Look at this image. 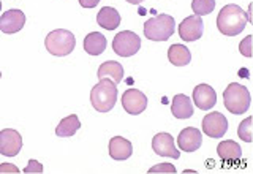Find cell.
I'll return each mask as SVG.
<instances>
[{"instance_id":"obj_1","label":"cell","mask_w":253,"mask_h":174,"mask_svg":"<svg viewBox=\"0 0 253 174\" xmlns=\"http://www.w3.org/2000/svg\"><path fill=\"white\" fill-rule=\"evenodd\" d=\"M249 18L239 5L229 3L220 10L217 16V29L226 37H236L245 29Z\"/></svg>"},{"instance_id":"obj_2","label":"cell","mask_w":253,"mask_h":174,"mask_svg":"<svg viewBox=\"0 0 253 174\" xmlns=\"http://www.w3.org/2000/svg\"><path fill=\"white\" fill-rule=\"evenodd\" d=\"M117 101V84L109 78H101L90 90V103L98 113H109Z\"/></svg>"},{"instance_id":"obj_3","label":"cell","mask_w":253,"mask_h":174,"mask_svg":"<svg viewBox=\"0 0 253 174\" xmlns=\"http://www.w3.org/2000/svg\"><path fill=\"white\" fill-rule=\"evenodd\" d=\"M176 30V21L169 14H158L144 24V37L150 42H166Z\"/></svg>"},{"instance_id":"obj_4","label":"cell","mask_w":253,"mask_h":174,"mask_svg":"<svg viewBox=\"0 0 253 174\" xmlns=\"http://www.w3.org/2000/svg\"><path fill=\"white\" fill-rule=\"evenodd\" d=\"M223 101H225V108L229 113L237 116L247 113L252 98L247 87L237 83H231L223 92Z\"/></svg>"},{"instance_id":"obj_5","label":"cell","mask_w":253,"mask_h":174,"mask_svg":"<svg viewBox=\"0 0 253 174\" xmlns=\"http://www.w3.org/2000/svg\"><path fill=\"white\" fill-rule=\"evenodd\" d=\"M44 46L49 54L57 55V57H63V55H68L75 51L76 38L70 30L57 29L52 30L51 34H47L44 40Z\"/></svg>"},{"instance_id":"obj_6","label":"cell","mask_w":253,"mask_h":174,"mask_svg":"<svg viewBox=\"0 0 253 174\" xmlns=\"http://www.w3.org/2000/svg\"><path fill=\"white\" fill-rule=\"evenodd\" d=\"M141 47V38L131 30L119 32L113 40V51L121 57H131Z\"/></svg>"},{"instance_id":"obj_7","label":"cell","mask_w":253,"mask_h":174,"mask_svg":"<svg viewBox=\"0 0 253 174\" xmlns=\"http://www.w3.org/2000/svg\"><path fill=\"white\" fill-rule=\"evenodd\" d=\"M228 131V119L221 114L213 111V113L206 114L203 119V133L208 134L209 138L220 139L225 136Z\"/></svg>"},{"instance_id":"obj_8","label":"cell","mask_w":253,"mask_h":174,"mask_svg":"<svg viewBox=\"0 0 253 174\" xmlns=\"http://www.w3.org/2000/svg\"><path fill=\"white\" fill-rule=\"evenodd\" d=\"M22 149V136L13 129H5L0 131V154L5 157H14Z\"/></svg>"},{"instance_id":"obj_9","label":"cell","mask_w":253,"mask_h":174,"mask_svg":"<svg viewBox=\"0 0 253 174\" xmlns=\"http://www.w3.org/2000/svg\"><path fill=\"white\" fill-rule=\"evenodd\" d=\"M122 106L126 114L138 116L147 108V97L138 89H126L122 95Z\"/></svg>"},{"instance_id":"obj_10","label":"cell","mask_w":253,"mask_h":174,"mask_svg":"<svg viewBox=\"0 0 253 174\" xmlns=\"http://www.w3.org/2000/svg\"><path fill=\"white\" fill-rule=\"evenodd\" d=\"M179 35L184 42H196L203 37L204 24L201 16H188L179 24Z\"/></svg>"},{"instance_id":"obj_11","label":"cell","mask_w":253,"mask_h":174,"mask_svg":"<svg viewBox=\"0 0 253 174\" xmlns=\"http://www.w3.org/2000/svg\"><path fill=\"white\" fill-rule=\"evenodd\" d=\"M152 150L157 155L162 157H171V158H179L180 152L177 150L176 144H174V138L169 133H157L152 139Z\"/></svg>"},{"instance_id":"obj_12","label":"cell","mask_w":253,"mask_h":174,"mask_svg":"<svg viewBox=\"0 0 253 174\" xmlns=\"http://www.w3.org/2000/svg\"><path fill=\"white\" fill-rule=\"evenodd\" d=\"M203 144V133L193 129V127H187L184 129L177 136V146L180 147V150L184 152H196L198 149L201 147Z\"/></svg>"},{"instance_id":"obj_13","label":"cell","mask_w":253,"mask_h":174,"mask_svg":"<svg viewBox=\"0 0 253 174\" xmlns=\"http://www.w3.org/2000/svg\"><path fill=\"white\" fill-rule=\"evenodd\" d=\"M26 26V14L21 10H8L0 16V30L3 34H16V32L22 30V27Z\"/></svg>"},{"instance_id":"obj_14","label":"cell","mask_w":253,"mask_h":174,"mask_svg":"<svg viewBox=\"0 0 253 174\" xmlns=\"http://www.w3.org/2000/svg\"><path fill=\"white\" fill-rule=\"evenodd\" d=\"M195 105L200 109H212L217 103V93L208 84H198L193 89V100Z\"/></svg>"},{"instance_id":"obj_15","label":"cell","mask_w":253,"mask_h":174,"mask_svg":"<svg viewBox=\"0 0 253 174\" xmlns=\"http://www.w3.org/2000/svg\"><path fill=\"white\" fill-rule=\"evenodd\" d=\"M133 154V146L128 139H125L122 136H114L109 141V155L111 158H114L117 162H122L130 158Z\"/></svg>"},{"instance_id":"obj_16","label":"cell","mask_w":253,"mask_h":174,"mask_svg":"<svg viewBox=\"0 0 253 174\" xmlns=\"http://www.w3.org/2000/svg\"><path fill=\"white\" fill-rule=\"evenodd\" d=\"M171 113L176 119H190L193 116V101L184 93L176 95L171 105Z\"/></svg>"},{"instance_id":"obj_17","label":"cell","mask_w":253,"mask_h":174,"mask_svg":"<svg viewBox=\"0 0 253 174\" xmlns=\"http://www.w3.org/2000/svg\"><path fill=\"white\" fill-rule=\"evenodd\" d=\"M217 154L223 162H229V163H236L241 160L242 157V149L237 144L236 141H221L217 146Z\"/></svg>"},{"instance_id":"obj_18","label":"cell","mask_w":253,"mask_h":174,"mask_svg":"<svg viewBox=\"0 0 253 174\" xmlns=\"http://www.w3.org/2000/svg\"><path fill=\"white\" fill-rule=\"evenodd\" d=\"M98 26L106 30H114L121 26V14L113 6H103L97 14Z\"/></svg>"},{"instance_id":"obj_19","label":"cell","mask_w":253,"mask_h":174,"mask_svg":"<svg viewBox=\"0 0 253 174\" xmlns=\"http://www.w3.org/2000/svg\"><path fill=\"white\" fill-rule=\"evenodd\" d=\"M106 37L100 32H92L84 38V51L90 55H100L106 49Z\"/></svg>"},{"instance_id":"obj_20","label":"cell","mask_w":253,"mask_h":174,"mask_svg":"<svg viewBox=\"0 0 253 174\" xmlns=\"http://www.w3.org/2000/svg\"><path fill=\"white\" fill-rule=\"evenodd\" d=\"M98 79L101 78H109L111 81H114L116 84H119L124 79V67L116 60H108L105 63H101L97 73Z\"/></svg>"},{"instance_id":"obj_21","label":"cell","mask_w":253,"mask_h":174,"mask_svg":"<svg viewBox=\"0 0 253 174\" xmlns=\"http://www.w3.org/2000/svg\"><path fill=\"white\" fill-rule=\"evenodd\" d=\"M79 129H81V122H79L78 116L71 114L59 122V125L55 127V134L60 138H70V136H73Z\"/></svg>"},{"instance_id":"obj_22","label":"cell","mask_w":253,"mask_h":174,"mask_svg":"<svg viewBox=\"0 0 253 174\" xmlns=\"http://www.w3.org/2000/svg\"><path fill=\"white\" fill-rule=\"evenodd\" d=\"M168 59L172 65L184 67L188 65L190 60H192V54H190L188 47L184 44H172L168 49Z\"/></svg>"},{"instance_id":"obj_23","label":"cell","mask_w":253,"mask_h":174,"mask_svg":"<svg viewBox=\"0 0 253 174\" xmlns=\"http://www.w3.org/2000/svg\"><path fill=\"white\" fill-rule=\"evenodd\" d=\"M192 10L196 16L211 14L213 10H215V0H193Z\"/></svg>"},{"instance_id":"obj_24","label":"cell","mask_w":253,"mask_h":174,"mask_svg":"<svg viewBox=\"0 0 253 174\" xmlns=\"http://www.w3.org/2000/svg\"><path fill=\"white\" fill-rule=\"evenodd\" d=\"M237 134L245 142H252V117H247L241 122L239 129H237Z\"/></svg>"},{"instance_id":"obj_25","label":"cell","mask_w":253,"mask_h":174,"mask_svg":"<svg viewBox=\"0 0 253 174\" xmlns=\"http://www.w3.org/2000/svg\"><path fill=\"white\" fill-rule=\"evenodd\" d=\"M239 51L242 55H245V57H252V35L245 37L241 44H239Z\"/></svg>"},{"instance_id":"obj_26","label":"cell","mask_w":253,"mask_h":174,"mask_svg":"<svg viewBox=\"0 0 253 174\" xmlns=\"http://www.w3.org/2000/svg\"><path fill=\"white\" fill-rule=\"evenodd\" d=\"M149 173H176V168H174V165L171 163H160V165H155L152 166V168L149 170Z\"/></svg>"},{"instance_id":"obj_27","label":"cell","mask_w":253,"mask_h":174,"mask_svg":"<svg viewBox=\"0 0 253 174\" xmlns=\"http://www.w3.org/2000/svg\"><path fill=\"white\" fill-rule=\"evenodd\" d=\"M24 173H43V165L37 160H29V165L24 168Z\"/></svg>"},{"instance_id":"obj_28","label":"cell","mask_w":253,"mask_h":174,"mask_svg":"<svg viewBox=\"0 0 253 174\" xmlns=\"http://www.w3.org/2000/svg\"><path fill=\"white\" fill-rule=\"evenodd\" d=\"M0 173H19V168L11 163H2L0 165Z\"/></svg>"},{"instance_id":"obj_29","label":"cell","mask_w":253,"mask_h":174,"mask_svg":"<svg viewBox=\"0 0 253 174\" xmlns=\"http://www.w3.org/2000/svg\"><path fill=\"white\" fill-rule=\"evenodd\" d=\"M100 3V0H79V5L84 8H95Z\"/></svg>"},{"instance_id":"obj_30","label":"cell","mask_w":253,"mask_h":174,"mask_svg":"<svg viewBox=\"0 0 253 174\" xmlns=\"http://www.w3.org/2000/svg\"><path fill=\"white\" fill-rule=\"evenodd\" d=\"M128 3H131V5H139V3H142L144 0H126Z\"/></svg>"},{"instance_id":"obj_31","label":"cell","mask_w":253,"mask_h":174,"mask_svg":"<svg viewBox=\"0 0 253 174\" xmlns=\"http://www.w3.org/2000/svg\"><path fill=\"white\" fill-rule=\"evenodd\" d=\"M0 10H2V2H0Z\"/></svg>"},{"instance_id":"obj_32","label":"cell","mask_w":253,"mask_h":174,"mask_svg":"<svg viewBox=\"0 0 253 174\" xmlns=\"http://www.w3.org/2000/svg\"><path fill=\"white\" fill-rule=\"evenodd\" d=\"M0 78H2V73H0Z\"/></svg>"}]
</instances>
